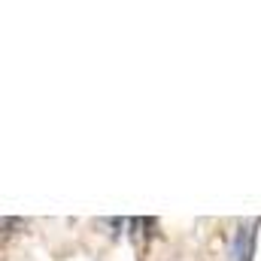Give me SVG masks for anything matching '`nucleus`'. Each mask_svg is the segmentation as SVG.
<instances>
[]
</instances>
